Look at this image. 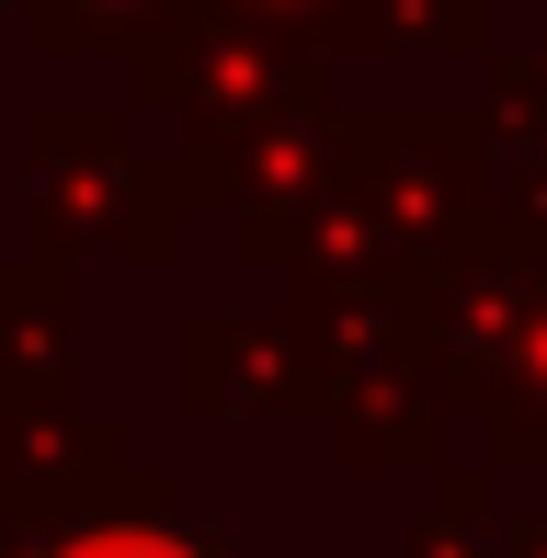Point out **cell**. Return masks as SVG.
Wrapping results in <instances>:
<instances>
[{
	"label": "cell",
	"mask_w": 547,
	"mask_h": 558,
	"mask_svg": "<svg viewBox=\"0 0 547 558\" xmlns=\"http://www.w3.org/2000/svg\"><path fill=\"white\" fill-rule=\"evenodd\" d=\"M104 558H160V547H104Z\"/></svg>",
	"instance_id": "1"
}]
</instances>
